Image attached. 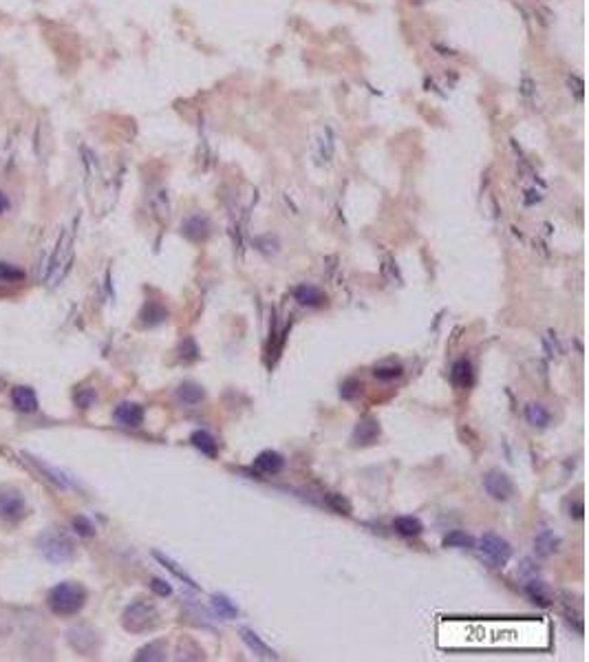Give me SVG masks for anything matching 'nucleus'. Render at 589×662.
<instances>
[{
	"label": "nucleus",
	"instance_id": "nucleus-1",
	"mask_svg": "<svg viewBox=\"0 0 589 662\" xmlns=\"http://www.w3.org/2000/svg\"><path fill=\"white\" fill-rule=\"evenodd\" d=\"M86 591L77 583H60L49 591V607L58 616H73L84 607Z\"/></svg>",
	"mask_w": 589,
	"mask_h": 662
},
{
	"label": "nucleus",
	"instance_id": "nucleus-2",
	"mask_svg": "<svg viewBox=\"0 0 589 662\" xmlns=\"http://www.w3.org/2000/svg\"><path fill=\"white\" fill-rule=\"evenodd\" d=\"M38 548L40 552H42V557L47 561H51L55 563V565H60V563H66L68 559H73V552H75V546H73V541L68 535H64L62 530H47L42 537L38 539Z\"/></svg>",
	"mask_w": 589,
	"mask_h": 662
},
{
	"label": "nucleus",
	"instance_id": "nucleus-3",
	"mask_svg": "<svg viewBox=\"0 0 589 662\" xmlns=\"http://www.w3.org/2000/svg\"><path fill=\"white\" fill-rule=\"evenodd\" d=\"M477 550L481 552V557L490 563L492 568H503L507 561H510L512 557V548H510V543H507L503 537H499V535H492V532H488V535H484L481 539H479L477 543Z\"/></svg>",
	"mask_w": 589,
	"mask_h": 662
},
{
	"label": "nucleus",
	"instance_id": "nucleus-4",
	"mask_svg": "<svg viewBox=\"0 0 589 662\" xmlns=\"http://www.w3.org/2000/svg\"><path fill=\"white\" fill-rule=\"evenodd\" d=\"M157 622V611L148 602H133L131 607L124 611V627L128 631H146L153 629Z\"/></svg>",
	"mask_w": 589,
	"mask_h": 662
},
{
	"label": "nucleus",
	"instance_id": "nucleus-5",
	"mask_svg": "<svg viewBox=\"0 0 589 662\" xmlns=\"http://www.w3.org/2000/svg\"><path fill=\"white\" fill-rule=\"evenodd\" d=\"M73 236L64 232L62 234V239H60L58 243V250L53 254V261H51V274H49V281H51V285H55L62 276L66 274L68 270V265H71V256H73Z\"/></svg>",
	"mask_w": 589,
	"mask_h": 662
},
{
	"label": "nucleus",
	"instance_id": "nucleus-6",
	"mask_svg": "<svg viewBox=\"0 0 589 662\" xmlns=\"http://www.w3.org/2000/svg\"><path fill=\"white\" fill-rule=\"evenodd\" d=\"M484 488L486 492L497 501H507L514 495V483L512 479L501 470H492L484 477Z\"/></svg>",
	"mask_w": 589,
	"mask_h": 662
},
{
	"label": "nucleus",
	"instance_id": "nucleus-7",
	"mask_svg": "<svg viewBox=\"0 0 589 662\" xmlns=\"http://www.w3.org/2000/svg\"><path fill=\"white\" fill-rule=\"evenodd\" d=\"M25 512V499L18 490L0 488V517L3 519H18Z\"/></svg>",
	"mask_w": 589,
	"mask_h": 662
},
{
	"label": "nucleus",
	"instance_id": "nucleus-8",
	"mask_svg": "<svg viewBox=\"0 0 589 662\" xmlns=\"http://www.w3.org/2000/svg\"><path fill=\"white\" fill-rule=\"evenodd\" d=\"M113 418L117 424H122V427L137 429V427H142V422H144V409L135 402H122L115 409Z\"/></svg>",
	"mask_w": 589,
	"mask_h": 662
},
{
	"label": "nucleus",
	"instance_id": "nucleus-9",
	"mask_svg": "<svg viewBox=\"0 0 589 662\" xmlns=\"http://www.w3.org/2000/svg\"><path fill=\"white\" fill-rule=\"evenodd\" d=\"M256 470H261L263 475H278L285 468V459L281 453L276 450H263L261 455L254 459Z\"/></svg>",
	"mask_w": 589,
	"mask_h": 662
},
{
	"label": "nucleus",
	"instance_id": "nucleus-10",
	"mask_svg": "<svg viewBox=\"0 0 589 662\" xmlns=\"http://www.w3.org/2000/svg\"><path fill=\"white\" fill-rule=\"evenodd\" d=\"M377 435H380V424L371 418H364L358 422L351 440H353V444H358V446H360V444L364 446V444H373L377 440Z\"/></svg>",
	"mask_w": 589,
	"mask_h": 662
},
{
	"label": "nucleus",
	"instance_id": "nucleus-11",
	"mask_svg": "<svg viewBox=\"0 0 589 662\" xmlns=\"http://www.w3.org/2000/svg\"><path fill=\"white\" fill-rule=\"evenodd\" d=\"M294 298L303 307H321V305H325L327 296L323 294V290L314 288V285H301V288H296Z\"/></svg>",
	"mask_w": 589,
	"mask_h": 662
},
{
	"label": "nucleus",
	"instance_id": "nucleus-12",
	"mask_svg": "<svg viewBox=\"0 0 589 662\" xmlns=\"http://www.w3.org/2000/svg\"><path fill=\"white\" fill-rule=\"evenodd\" d=\"M241 638H243V642H245V645H247L249 649H252V651H254V654H256L258 658H265V660H272V658H276L274 649H269V647L265 645V642L261 640V636H258L256 631H252V629H249V627H241Z\"/></svg>",
	"mask_w": 589,
	"mask_h": 662
},
{
	"label": "nucleus",
	"instance_id": "nucleus-13",
	"mask_svg": "<svg viewBox=\"0 0 589 662\" xmlns=\"http://www.w3.org/2000/svg\"><path fill=\"white\" fill-rule=\"evenodd\" d=\"M525 594L530 596L532 602H536V605H541V607L552 605V591L543 581H536V578L527 581L525 583Z\"/></svg>",
	"mask_w": 589,
	"mask_h": 662
},
{
	"label": "nucleus",
	"instance_id": "nucleus-14",
	"mask_svg": "<svg viewBox=\"0 0 589 662\" xmlns=\"http://www.w3.org/2000/svg\"><path fill=\"white\" fill-rule=\"evenodd\" d=\"M451 378L457 384L459 389H468L475 384V369L473 364L468 360H457L453 364V371H451Z\"/></svg>",
	"mask_w": 589,
	"mask_h": 662
},
{
	"label": "nucleus",
	"instance_id": "nucleus-15",
	"mask_svg": "<svg viewBox=\"0 0 589 662\" xmlns=\"http://www.w3.org/2000/svg\"><path fill=\"white\" fill-rule=\"evenodd\" d=\"M184 234L188 236V239H192V241H205L208 234H210V221L201 214L190 216V219H188L186 225H184Z\"/></svg>",
	"mask_w": 589,
	"mask_h": 662
},
{
	"label": "nucleus",
	"instance_id": "nucleus-16",
	"mask_svg": "<svg viewBox=\"0 0 589 662\" xmlns=\"http://www.w3.org/2000/svg\"><path fill=\"white\" fill-rule=\"evenodd\" d=\"M12 400L16 404V409L23 413H34L38 409V398H36L34 389H29V387H16L12 391Z\"/></svg>",
	"mask_w": 589,
	"mask_h": 662
},
{
	"label": "nucleus",
	"instance_id": "nucleus-17",
	"mask_svg": "<svg viewBox=\"0 0 589 662\" xmlns=\"http://www.w3.org/2000/svg\"><path fill=\"white\" fill-rule=\"evenodd\" d=\"M558 543H561V541H558V537H554V532L543 530L541 535H536V539H534V552L538 557H543V559L552 557L554 552L558 550Z\"/></svg>",
	"mask_w": 589,
	"mask_h": 662
},
{
	"label": "nucleus",
	"instance_id": "nucleus-18",
	"mask_svg": "<svg viewBox=\"0 0 589 662\" xmlns=\"http://www.w3.org/2000/svg\"><path fill=\"white\" fill-rule=\"evenodd\" d=\"M177 398L181 400L186 407H195V404H199V402L205 398V393H203L201 387H199V384H195V382H184L181 387L177 389Z\"/></svg>",
	"mask_w": 589,
	"mask_h": 662
},
{
	"label": "nucleus",
	"instance_id": "nucleus-19",
	"mask_svg": "<svg viewBox=\"0 0 589 662\" xmlns=\"http://www.w3.org/2000/svg\"><path fill=\"white\" fill-rule=\"evenodd\" d=\"M190 442L197 450H201L208 457H216V440L208 431H195L190 435Z\"/></svg>",
	"mask_w": 589,
	"mask_h": 662
},
{
	"label": "nucleus",
	"instance_id": "nucleus-20",
	"mask_svg": "<svg viewBox=\"0 0 589 662\" xmlns=\"http://www.w3.org/2000/svg\"><path fill=\"white\" fill-rule=\"evenodd\" d=\"M525 420L530 427L536 429H545L550 424V413L543 407V404H527L525 407Z\"/></svg>",
	"mask_w": 589,
	"mask_h": 662
},
{
	"label": "nucleus",
	"instance_id": "nucleus-21",
	"mask_svg": "<svg viewBox=\"0 0 589 662\" xmlns=\"http://www.w3.org/2000/svg\"><path fill=\"white\" fill-rule=\"evenodd\" d=\"M393 528L399 532L402 537H417V535H422V521H419L417 517H397L393 521Z\"/></svg>",
	"mask_w": 589,
	"mask_h": 662
},
{
	"label": "nucleus",
	"instance_id": "nucleus-22",
	"mask_svg": "<svg viewBox=\"0 0 589 662\" xmlns=\"http://www.w3.org/2000/svg\"><path fill=\"white\" fill-rule=\"evenodd\" d=\"M212 607H214L216 614L221 618H225V620H232V618L238 616V607L225 594H212Z\"/></svg>",
	"mask_w": 589,
	"mask_h": 662
},
{
	"label": "nucleus",
	"instance_id": "nucleus-23",
	"mask_svg": "<svg viewBox=\"0 0 589 662\" xmlns=\"http://www.w3.org/2000/svg\"><path fill=\"white\" fill-rule=\"evenodd\" d=\"M155 559H157L159 563H162V565H164L166 570H171V572H173V574H175L177 578H181V581L186 583V585H190V587H197V583H195V578H192L190 574H186V572H184L181 568H177V563H175L173 559H168V557H164V555H162V552H155Z\"/></svg>",
	"mask_w": 589,
	"mask_h": 662
},
{
	"label": "nucleus",
	"instance_id": "nucleus-24",
	"mask_svg": "<svg viewBox=\"0 0 589 662\" xmlns=\"http://www.w3.org/2000/svg\"><path fill=\"white\" fill-rule=\"evenodd\" d=\"M475 539L471 535H466L462 530H453L451 535L444 539V546L446 548H475Z\"/></svg>",
	"mask_w": 589,
	"mask_h": 662
},
{
	"label": "nucleus",
	"instance_id": "nucleus-25",
	"mask_svg": "<svg viewBox=\"0 0 589 662\" xmlns=\"http://www.w3.org/2000/svg\"><path fill=\"white\" fill-rule=\"evenodd\" d=\"M166 309L164 307H159V305L151 303V305H146L144 311H142V318L146 324H157V322H164L166 320Z\"/></svg>",
	"mask_w": 589,
	"mask_h": 662
},
{
	"label": "nucleus",
	"instance_id": "nucleus-26",
	"mask_svg": "<svg viewBox=\"0 0 589 662\" xmlns=\"http://www.w3.org/2000/svg\"><path fill=\"white\" fill-rule=\"evenodd\" d=\"M164 642H151L137 654V660H164Z\"/></svg>",
	"mask_w": 589,
	"mask_h": 662
},
{
	"label": "nucleus",
	"instance_id": "nucleus-27",
	"mask_svg": "<svg viewBox=\"0 0 589 662\" xmlns=\"http://www.w3.org/2000/svg\"><path fill=\"white\" fill-rule=\"evenodd\" d=\"M25 274L23 270H18L16 265L12 263H0V281L5 283H16V281H23Z\"/></svg>",
	"mask_w": 589,
	"mask_h": 662
},
{
	"label": "nucleus",
	"instance_id": "nucleus-28",
	"mask_svg": "<svg viewBox=\"0 0 589 662\" xmlns=\"http://www.w3.org/2000/svg\"><path fill=\"white\" fill-rule=\"evenodd\" d=\"M402 371L404 369L399 367V364H384V367H375L373 375L377 380H395V378L402 375Z\"/></svg>",
	"mask_w": 589,
	"mask_h": 662
},
{
	"label": "nucleus",
	"instance_id": "nucleus-29",
	"mask_svg": "<svg viewBox=\"0 0 589 662\" xmlns=\"http://www.w3.org/2000/svg\"><path fill=\"white\" fill-rule=\"evenodd\" d=\"M73 528L79 537H93L95 535V528H93V523L88 521L86 517H75L73 519Z\"/></svg>",
	"mask_w": 589,
	"mask_h": 662
},
{
	"label": "nucleus",
	"instance_id": "nucleus-30",
	"mask_svg": "<svg viewBox=\"0 0 589 662\" xmlns=\"http://www.w3.org/2000/svg\"><path fill=\"white\" fill-rule=\"evenodd\" d=\"M329 506H331L336 512H340V515H349V512H351V506H349V501L342 499L340 495H331V497H329Z\"/></svg>",
	"mask_w": 589,
	"mask_h": 662
},
{
	"label": "nucleus",
	"instance_id": "nucleus-31",
	"mask_svg": "<svg viewBox=\"0 0 589 662\" xmlns=\"http://www.w3.org/2000/svg\"><path fill=\"white\" fill-rule=\"evenodd\" d=\"M358 389H360V382H358L355 378H349L344 384H342V389H340V395L344 400H351L358 395Z\"/></svg>",
	"mask_w": 589,
	"mask_h": 662
},
{
	"label": "nucleus",
	"instance_id": "nucleus-32",
	"mask_svg": "<svg viewBox=\"0 0 589 662\" xmlns=\"http://www.w3.org/2000/svg\"><path fill=\"white\" fill-rule=\"evenodd\" d=\"M151 589L155 591L157 596H162V598H166V596H171V594H173V587L168 585L166 581H162V578H153V583H151Z\"/></svg>",
	"mask_w": 589,
	"mask_h": 662
},
{
	"label": "nucleus",
	"instance_id": "nucleus-33",
	"mask_svg": "<svg viewBox=\"0 0 589 662\" xmlns=\"http://www.w3.org/2000/svg\"><path fill=\"white\" fill-rule=\"evenodd\" d=\"M532 86H534V82L530 80V77H523V84H521V93L527 97V95H532Z\"/></svg>",
	"mask_w": 589,
	"mask_h": 662
},
{
	"label": "nucleus",
	"instance_id": "nucleus-34",
	"mask_svg": "<svg viewBox=\"0 0 589 662\" xmlns=\"http://www.w3.org/2000/svg\"><path fill=\"white\" fill-rule=\"evenodd\" d=\"M9 205H12V203H9V196H7L3 190H0V214L7 212V210H9Z\"/></svg>",
	"mask_w": 589,
	"mask_h": 662
}]
</instances>
